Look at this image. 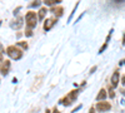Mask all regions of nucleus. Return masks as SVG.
<instances>
[{
    "mask_svg": "<svg viewBox=\"0 0 125 113\" xmlns=\"http://www.w3.org/2000/svg\"><path fill=\"white\" fill-rule=\"evenodd\" d=\"M53 113H60V112H59V111H58L56 108H54V111H53Z\"/></svg>",
    "mask_w": 125,
    "mask_h": 113,
    "instance_id": "23",
    "label": "nucleus"
},
{
    "mask_svg": "<svg viewBox=\"0 0 125 113\" xmlns=\"http://www.w3.org/2000/svg\"><path fill=\"white\" fill-rule=\"evenodd\" d=\"M50 12L53 13L55 16H58V18H59V16H61L62 14H64V9H62L61 6H58V8H55V6H54L53 9L50 10Z\"/></svg>",
    "mask_w": 125,
    "mask_h": 113,
    "instance_id": "9",
    "label": "nucleus"
},
{
    "mask_svg": "<svg viewBox=\"0 0 125 113\" xmlns=\"http://www.w3.org/2000/svg\"><path fill=\"white\" fill-rule=\"evenodd\" d=\"M111 108V104L109 103V102H98L96 103V109L99 112H106V111H110Z\"/></svg>",
    "mask_w": 125,
    "mask_h": 113,
    "instance_id": "5",
    "label": "nucleus"
},
{
    "mask_svg": "<svg viewBox=\"0 0 125 113\" xmlns=\"http://www.w3.org/2000/svg\"><path fill=\"white\" fill-rule=\"evenodd\" d=\"M105 98H106V90L101 88L99 90V94L96 96V100H105Z\"/></svg>",
    "mask_w": 125,
    "mask_h": 113,
    "instance_id": "11",
    "label": "nucleus"
},
{
    "mask_svg": "<svg viewBox=\"0 0 125 113\" xmlns=\"http://www.w3.org/2000/svg\"><path fill=\"white\" fill-rule=\"evenodd\" d=\"M9 69H10V62L9 60H3L1 62V74L5 77L9 73Z\"/></svg>",
    "mask_w": 125,
    "mask_h": 113,
    "instance_id": "6",
    "label": "nucleus"
},
{
    "mask_svg": "<svg viewBox=\"0 0 125 113\" xmlns=\"http://www.w3.org/2000/svg\"><path fill=\"white\" fill-rule=\"evenodd\" d=\"M89 113H94V107H91V108H90V111H89Z\"/></svg>",
    "mask_w": 125,
    "mask_h": 113,
    "instance_id": "22",
    "label": "nucleus"
},
{
    "mask_svg": "<svg viewBox=\"0 0 125 113\" xmlns=\"http://www.w3.org/2000/svg\"><path fill=\"white\" fill-rule=\"evenodd\" d=\"M56 24V19H46L45 23H44V30L45 32H49L51 29V26Z\"/></svg>",
    "mask_w": 125,
    "mask_h": 113,
    "instance_id": "7",
    "label": "nucleus"
},
{
    "mask_svg": "<svg viewBox=\"0 0 125 113\" xmlns=\"http://www.w3.org/2000/svg\"><path fill=\"white\" fill-rule=\"evenodd\" d=\"M18 45L21 47L23 49H26V48H28V43H26V42H18Z\"/></svg>",
    "mask_w": 125,
    "mask_h": 113,
    "instance_id": "14",
    "label": "nucleus"
},
{
    "mask_svg": "<svg viewBox=\"0 0 125 113\" xmlns=\"http://www.w3.org/2000/svg\"><path fill=\"white\" fill-rule=\"evenodd\" d=\"M80 108H81V106H78V107H76V108H75V109H74V111H73V112H75V111H79V109H80Z\"/></svg>",
    "mask_w": 125,
    "mask_h": 113,
    "instance_id": "21",
    "label": "nucleus"
},
{
    "mask_svg": "<svg viewBox=\"0 0 125 113\" xmlns=\"http://www.w3.org/2000/svg\"><path fill=\"white\" fill-rule=\"evenodd\" d=\"M45 113H50V111H49V109H46V111H45Z\"/></svg>",
    "mask_w": 125,
    "mask_h": 113,
    "instance_id": "25",
    "label": "nucleus"
},
{
    "mask_svg": "<svg viewBox=\"0 0 125 113\" xmlns=\"http://www.w3.org/2000/svg\"><path fill=\"white\" fill-rule=\"evenodd\" d=\"M43 79H44V75H43V74H40V75L35 77V79H34V83H33V86H31L30 90H31V92H35V90H38V89L41 87V84H43Z\"/></svg>",
    "mask_w": 125,
    "mask_h": 113,
    "instance_id": "4",
    "label": "nucleus"
},
{
    "mask_svg": "<svg viewBox=\"0 0 125 113\" xmlns=\"http://www.w3.org/2000/svg\"><path fill=\"white\" fill-rule=\"evenodd\" d=\"M38 16L35 14V12H28L26 15H25V22H26V26L28 29H33L38 24Z\"/></svg>",
    "mask_w": 125,
    "mask_h": 113,
    "instance_id": "1",
    "label": "nucleus"
},
{
    "mask_svg": "<svg viewBox=\"0 0 125 113\" xmlns=\"http://www.w3.org/2000/svg\"><path fill=\"white\" fill-rule=\"evenodd\" d=\"M95 70H96V67H93V68H91V72H90V73H94V72H95Z\"/></svg>",
    "mask_w": 125,
    "mask_h": 113,
    "instance_id": "20",
    "label": "nucleus"
},
{
    "mask_svg": "<svg viewBox=\"0 0 125 113\" xmlns=\"http://www.w3.org/2000/svg\"><path fill=\"white\" fill-rule=\"evenodd\" d=\"M45 5H55V4H60L61 3V0H45Z\"/></svg>",
    "mask_w": 125,
    "mask_h": 113,
    "instance_id": "13",
    "label": "nucleus"
},
{
    "mask_svg": "<svg viewBox=\"0 0 125 113\" xmlns=\"http://www.w3.org/2000/svg\"><path fill=\"white\" fill-rule=\"evenodd\" d=\"M120 64H125V59H124V60H121V62H120Z\"/></svg>",
    "mask_w": 125,
    "mask_h": 113,
    "instance_id": "24",
    "label": "nucleus"
},
{
    "mask_svg": "<svg viewBox=\"0 0 125 113\" xmlns=\"http://www.w3.org/2000/svg\"><path fill=\"white\" fill-rule=\"evenodd\" d=\"M23 18L21 16H19L16 20H15V23H10V26H11L13 29H19V28H21L23 26Z\"/></svg>",
    "mask_w": 125,
    "mask_h": 113,
    "instance_id": "8",
    "label": "nucleus"
},
{
    "mask_svg": "<svg viewBox=\"0 0 125 113\" xmlns=\"http://www.w3.org/2000/svg\"><path fill=\"white\" fill-rule=\"evenodd\" d=\"M118 83H119V72L115 70V72H114V74L111 75V84L114 87H116Z\"/></svg>",
    "mask_w": 125,
    "mask_h": 113,
    "instance_id": "10",
    "label": "nucleus"
},
{
    "mask_svg": "<svg viewBox=\"0 0 125 113\" xmlns=\"http://www.w3.org/2000/svg\"><path fill=\"white\" fill-rule=\"evenodd\" d=\"M121 83H123V84H124V86H125V75H124V77H123V78H121Z\"/></svg>",
    "mask_w": 125,
    "mask_h": 113,
    "instance_id": "19",
    "label": "nucleus"
},
{
    "mask_svg": "<svg viewBox=\"0 0 125 113\" xmlns=\"http://www.w3.org/2000/svg\"><path fill=\"white\" fill-rule=\"evenodd\" d=\"M109 97H110V98H115V92H114L113 88L109 89Z\"/></svg>",
    "mask_w": 125,
    "mask_h": 113,
    "instance_id": "16",
    "label": "nucleus"
},
{
    "mask_svg": "<svg viewBox=\"0 0 125 113\" xmlns=\"http://www.w3.org/2000/svg\"><path fill=\"white\" fill-rule=\"evenodd\" d=\"M78 94H79V90H76V89H75V90H71L65 98H62V99H61V103L64 104V106H66V107L70 106L73 102H74V100L78 98Z\"/></svg>",
    "mask_w": 125,
    "mask_h": 113,
    "instance_id": "3",
    "label": "nucleus"
},
{
    "mask_svg": "<svg viewBox=\"0 0 125 113\" xmlns=\"http://www.w3.org/2000/svg\"><path fill=\"white\" fill-rule=\"evenodd\" d=\"M25 35H26V37H31V35H33L31 29H26V30H25Z\"/></svg>",
    "mask_w": 125,
    "mask_h": 113,
    "instance_id": "17",
    "label": "nucleus"
},
{
    "mask_svg": "<svg viewBox=\"0 0 125 113\" xmlns=\"http://www.w3.org/2000/svg\"><path fill=\"white\" fill-rule=\"evenodd\" d=\"M46 13H48V9H46V8H41V9L39 10V15H38L39 20H43V19L45 18Z\"/></svg>",
    "mask_w": 125,
    "mask_h": 113,
    "instance_id": "12",
    "label": "nucleus"
},
{
    "mask_svg": "<svg viewBox=\"0 0 125 113\" xmlns=\"http://www.w3.org/2000/svg\"><path fill=\"white\" fill-rule=\"evenodd\" d=\"M20 9H21V8H20V6H19V8H16V10H14V15H16V14H18V12H19V10H20Z\"/></svg>",
    "mask_w": 125,
    "mask_h": 113,
    "instance_id": "18",
    "label": "nucleus"
},
{
    "mask_svg": "<svg viewBox=\"0 0 125 113\" xmlns=\"http://www.w3.org/2000/svg\"><path fill=\"white\" fill-rule=\"evenodd\" d=\"M6 53H8V55H9L10 58L14 59V60H19L20 58L23 57V52H21V50H20L19 48H16L15 45H10V47H8Z\"/></svg>",
    "mask_w": 125,
    "mask_h": 113,
    "instance_id": "2",
    "label": "nucleus"
},
{
    "mask_svg": "<svg viewBox=\"0 0 125 113\" xmlns=\"http://www.w3.org/2000/svg\"><path fill=\"white\" fill-rule=\"evenodd\" d=\"M40 5H41V1H35V3H31L30 4L31 8H39Z\"/></svg>",
    "mask_w": 125,
    "mask_h": 113,
    "instance_id": "15",
    "label": "nucleus"
}]
</instances>
